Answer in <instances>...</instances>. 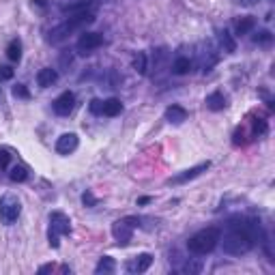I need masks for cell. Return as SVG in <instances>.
<instances>
[{
	"instance_id": "cell-1",
	"label": "cell",
	"mask_w": 275,
	"mask_h": 275,
	"mask_svg": "<svg viewBox=\"0 0 275 275\" xmlns=\"http://www.w3.org/2000/svg\"><path fill=\"white\" fill-rule=\"evenodd\" d=\"M258 230L260 226L256 219H247L245 224H230V230L224 234L222 247L230 256H243L258 243Z\"/></svg>"
},
{
	"instance_id": "cell-2",
	"label": "cell",
	"mask_w": 275,
	"mask_h": 275,
	"mask_svg": "<svg viewBox=\"0 0 275 275\" xmlns=\"http://www.w3.org/2000/svg\"><path fill=\"white\" fill-rule=\"evenodd\" d=\"M95 22V13H90V11H82V13H73L69 15L65 22L58 24L56 28H52L50 30V43H62L65 39H69V37L80 30V28H84V26L88 24H93Z\"/></svg>"
},
{
	"instance_id": "cell-3",
	"label": "cell",
	"mask_w": 275,
	"mask_h": 275,
	"mask_svg": "<svg viewBox=\"0 0 275 275\" xmlns=\"http://www.w3.org/2000/svg\"><path fill=\"white\" fill-rule=\"evenodd\" d=\"M219 239H222V230H219L217 226H209L204 230H200L191 236L187 241V250L196 256H207L219 245Z\"/></svg>"
},
{
	"instance_id": "cell-4",
	"label": "cell",
	"mask_w": 275,
	"mask_h": 275,
	"mask_svg": "<svg viewBox=\"0 0 275 275\" xmlns=\"http://www.w3.org/2000/svg\"><path fill=\"white\" fill-rule=\"evenodd\" d=\"M62 234H71V219L62 213V211H52L50 213V230H48V241L50 247H56L60 245V236Z\"/></svg>"
},
{
	"instance_id": "cell-5",
	"label": "cell",
	"mask_w": 275,
	"mask_h": 275,
	"mask_svg": "<svg viewBox=\"0 0 275 275\" xmlns=\"http://www.w3.org/2000/svg\"><path fill=\"white\" fill-rule=\"evenodd\" d=\"M20 213H22V202L13 194H7L0 198V219H3V224L11 226L13 222H17Z\"/></svg>"
},
{
	"instance_id": "cell-6",
	"label": "cell",
	"mask_w": 275,
	"mask_h": 275,
	"mask_svg": "<svg viewBox=\"0 0 275 275\" xmlns=\"http://www.w3.org/2000/svg\"><path fill=\"white\" fill-rule=\"evenodd\" d=\"M104 45V35H99V32H84L78 39V52L80 54H90V52H95L97 48H101Z\"/></svg>"
},
{
	"instance_id": "cell-7",
	"label": "cell",
	"mask_w": 275,
	"mask_h": 275,
	"mask_svg": "<svg viewBox=\"0 0 275 275\" xmlns=\"http://www.w3.org/2000/svg\"><path fill=\"white\" fill-rule=\"evenodd\" d=\"M73 106H76V95H73L71 90H65V93L58 95L56 101H54V112L58 116H69L73 112Z\"/></svg>"
},
{
	"instance_id": "cell-8",
	"label": "cell",
	"mask_w": 275,
	"mask_h": 275,
	"mask_svg": "<svg viewBox=\"0 0 275 275\" xmlns=\"http://www.w3.org/2000/svg\"><path fill=\"white\" fill-rule=\"evenodd\" d=\"M209 168H211V161H202V163H198V166L189 168V170H185V172H181V174H177V177H172L168 183H174V185H181V183H187V181H191V179L200 177V174L207 172Z\"/></svg>"
},
{
	"instance_id": "cell-9",
	"label": "cell",
	"mask_w": 275,
	"mask_h": 275,
	"mask_svg": "<svg viewBox=\"0 0 275 275\" xmlns=\"http://www.w3.org/2000/svg\"><path fill=\"white\" fill-rule=\"evenodd\" d=\"M112 234L118 241V245H127L131 241V236H133V228L127 224L125 219H118V222H114V226H112Z\"/></svg>"
},
{
	"instance_id": "cell-10",
	"label": "cell",
	"mask_w": 275,
	"mask_h": 275,
	"mask_svg": "<svg viewBox=\"0 0 275 275\" xmlns=\"http://www.w3.org/2000/svg\"><path fill=\"white\" fill-rule=\"evenodd\" d=\"M78 144H80V140H78L76 133H62L56 140V153L58 155H71L78 149Z\"/></svg>"
},
{
	"instance_id": "cell-11",
	"label": "cell",
	"mask_w": 275,
	"mask_h": 275,
	"mask_svg": "<svg viewBox=\"0 0 275 275\" xmlns=\"http://www.w3.org/2000/svg\"><path fill=\"white\" fill-rule=\"evenodd\" d=\"M151 264H153V256L151 254H140V256H135L133 260L127 262L125 269H127V273H144V271H149Z\"/></svg>"
},
{
	"instance_id": "cell-12",
	"label": "cell",
	"mask_w": 275,
	"mask_h": 275,
	"mask_svg": "<svg viewBox=\"0 0 275 275\" xmlns=\"http://www.w3.org/2000/svg\"><path fill=\"white\" fill-rule=\"evenodd\" d=\"M58 82V71L52 69V67H45L41 69L39 73H37V84H39L41 88H50Z\"/></svg>"
},
{
	"instance_id": "cell-13",
	"label": "cell",
	"mask_w": 275,
	"mask_h": 275,
	"mask_svg": "<svg viewBox=\"0 0 275 275\" xmlns=\"http://www.w3.org/2000/svg\"><path fill=\"white\" fill-rule=\"evenodd\" d=\"M166 121L172 123V125H181L187 121V110L181 108V106H170L166 110Z\"/></svg>"
},
{
	"instance_id": "cell-14",
	"label": "cell",
	"mask_w": 275,
	"mask_h": 275,
	"mask_svg": "<svg viewBox=\"0 0 275 275\" xmlns=\"http://www.w3.org/2000/svg\"><path fill=\"white\" fill-rule=\"evenodd\" d=\"M226 106H228L226 97H224V93H219V90H215V93H211L207 97V108L211 110V112H222Z\"/></svg>"
},
{
	"instance_id": "cell-15",
	"label": "cell",
	"mask_w": 275,
	"mask_h": 275,
	"mask_svg": "<svg viewBox=\"0 0 275 275\" xmlns=\"http://www.w3.org/2000/svg\"><path fill=\"white\" fill-rule=\"evenodd\" d=\"M123 112V104H121V99H116V97H112V99H108V101H104V110H101V114L104 116H118Z\"/></svg>"
},
{
	"instance_id": "cell-16",
	"label": "cell",
	"mask_w": 275,
	"mask_h": 275,
	"mask_svg": "<svg viewBox=\"0 0 275 275\" xmlns=\"http://www.w3.org/2000/svg\"><path fill=\"white\" fill-rule=\"evenodd\" d=\"M254 26H256L254 17H252V15H245V17H241V20L234 24V32L239 35V37H241V35H247V32L254 30Z\"/></svg>"
},
{
	"instance_id": "cell-17",
	"label": "cell",
	"mask_w": 275,
	"mask_h": 275,
	"mask_svg": "<svg viewBox=\"0 0 275 275\" xmlns=\"http://www.w3.org/2000/svg\"><path fill=\"white\" fill-rule=\"evenodd\" d=\"M7 58L13 60V62H20L22 60V41L20 39L9 41V45H7Z\"/></svg>"
},
{
	"instance_id": "cell-18",
	"label": "cell",
	"mask_w": 275,
	"mask_h": 275,
	"mask_svg": "<svg viewBox=\"0 0 275 275\" xmlns=\"http://www.w3.org/2000/svg\"><path fill=\"white\" fill-rule=\"evenodd\" d=\"M191 71V60L187 56H179L174 58L172 62V73H177V76H185V73Z\"/></svg>"
},
{
	"instance_id": "cell-19",
	"label": "cell",
	"mask_w": 275,
	"mask_h": 275,
	"mask_svg": "<svg viewBox=\"0 0 275 275\" xmlns=\"http://www.w3.org/2000/svg\"><path fill=\"white\" fill-rule=\"evenodd\" d=\"M114 271H116V262L110 258V256H104V258L97 262V267H95L97 275H101V273H114Z\"/></svg>"
},
{
	"instance_id": "cell-20",
	"label": "cell",
	"mask_w": 275,
	"mask_h": 275,
	"mask_svg": "<svg viewBox=\"0 0 275 275\" xmlns=\"http://www.w3.org/2000/svg\"><path fill=\"white\" fill-rule=\"evenodd\" d=\"M133 69L140 73V76H146V71H149V58H146L144 52H138L133 56Z\"/></svg>"
},
{
	"instance_id": "cell-21",
	"label": "cell",
	"mask_w": 275,
	"mask_h": 275,
	"mask_svg": "<svg viewBox=\"0 0 275 275\" xmlns=\"http://www.w3.org/2000/svg\"><path fill=\"white\" fill-rule=\"evenodd\" d=\"M219 43H222V48H224L228 54L236 52V43H234V39L230 37V32H228V30H219Z\"/></svg>"
},
{
	"instance_id": "cell-22",
	"label": "cell",
	"mask_w": 275,
	"mask_h": 275,
	"mask_svg": "<svg viewBox=\"0 0 275 275\" xmlns=\"http://www.w3.org/2000/svg\"><path fill=\"white\" fill-rule=\"evenodd\" d=\"M9 179L13 183H24L28 179V170H26V166H13L11 172H9Z\"/></svg>"
},
{
	"instance_id": "cell-23",
	"label": "cell",
	"mask_w": 275,
	"mask_h": 275,
	"mask_svg": "<svg viewBox=\"0 0 275 275\" xmlns=\"http://www.w3.org/2000/svg\"><path fill=\"white\" fill-rule=\"evenodd\" d=\"M273 41V35L269 30H260L258 35L254 37V43H258V45H269Z\"/></svg>"
},
{
	"instance_id": "cell-24",
	"label": "cell",
	"mask_w": 275,
	"mask_h": 275,
	"mask_svg": "<svg viewBox=\"0 0 275 275\" xmlns=\"http://www.w3.org/2000/svg\"><path fill=\"white\" fill-rule=\"evenodd\" d=\"M97 202H99V200L93 196V191L86 189L84 194H82V204H84V207H88V209H90V207H97Z\"/></svg>"
},
{
	"instance_id": "cell-25",
	"label": "cell",
	"mask_w": 275,
	"mask_h": 275,
	"mask_svg": "<svg viewBox=\"0 0 275 275\" xmlns=\"http://www.w3.org/2000/svg\"><path fill=\"white\" fill-rule=\"evenodd\" d=\"M13 95H15L17 99H30L28 88H26L24 84H15V86H13Z\"/></svg>"
},
{
	"instance_id": "cell-26",
	"label": "cell",
	"mask_w": 275,
	"mask_h": 275,
	"mask_svg": "<svg viewBox=\"0 0 275 275\" xmlns=\"http://www.w3.org/2000/svg\"><path fill=\"white\" fill-rule=\"evenodd\" d=\"M88 110L93 114H101V110H104V101H99V99H93L90 101V106H88Z\"/></svg>"
},
{
	"instance_id": "cell-27",
	"label": "cell",
	"mask_w": 275,
	"mask_h": 275,
	"mask_svg": "<svg viewBox=\"0 0 275 275\" xmlns=\"http://www.w3.org/2000/svg\"><path fill=\"white\" fill-rule=\"evenodd\" d=\"M267 131V123L262 121V118H256L254 121V133H264Z\"/></svg>"
},
{
	"instance_id": "cell-28",
	"label": "cell",
	"mask_w": 275,
	"mask_h": 275,
	"mask_svg": "<svg viewBox=\"0 0 275 275\" xmlns=\"http://www.w3.org/2000/svg\"><path fill=\"white\" fill-rule=\"evenodd\" d=\"M9 161H11V155H9V151H0V168H9Z\"/></svg>"
},
{
	"instance_id": "cell-29",
	"label": "cell",
	"mask_w": 275,
	"mask_h": 275,
	"mask_svg": "<svg viewBox=\"0 0 275 275\" xmlns=\"http://www.w3.org/2000/svg\"><path fill=\"white\" fill-rule=\"evenodd\" d=\"M11 78H13V69L11 67H7V65L0 67V80H11Z\"/></svg>"
},
{
	"instance_id": "cell-30",
	"label": "cell",
	"mask_w": 275,
	"mask_h": 275,
	"mask_svg": "<svg viewBox=\"0 0 275 275\" xmlns=\"http://www.w3.org/2000/svg\"><path fill=\"white\" fill-rule=\"evenodd\" d=\"M185 271L187 273H200V271H202V264H200V262H187Z\"/></svg>"
},
{
	"instance_id": "cell-31",
	"label": "cell",
	"mask_w": 275,
	"mask_h": 275,
	"mask_svg": "<svg viewBox=\"0 0 275 275\" xmlns=\"http://www.w3.org/2000/svg\"><path fill=\"white\" fill-rule=\"evenodd\" d=\"M50 271H54V264H52V262H50V264H43V267H39V271H37V273L43 275V273H50Z\"/></svg>"
},
{
	"instance_id": "cell-32",
	"label": "cell",
	"mask_w": 275,
	"mask_h": 275,
	"mask_svg": "<svg viewBox=\"0 0 275 275\" xmlns=\"http://www.w3.org/2000/svg\"><path fill=\"white\" fill-rule=\"evenodd\" d=\"M125 219V222L127 224H129L131 228H135V226H140V219H138V217H123Z\"/></svg>"
},
{
	"instance_id": "cell-33",
	"label": "cell",
	"mask_w": 275,
	"mask_h": 275,
	"mask_svg": "<svg viewBox=\"0 0 275 275\" xmlns=\"http://www.w3.org/2000/svg\"><path fill=\"white\" fill-rule=\"evenodd\" d=\"M236 3L243 5V7H254L256 3H258V0H236Z\"/></svg>"
},
{
	"instance_id": "cell-34",
	"label": "cell",
	"mask_w": 275,
	"mask_h": 275,
	"mask_svg": "<svg viewBox=\"0 0 275 275\" xmlns=\"http://www.w3.org/2000/svg\"><path fill=\"white\" fill-rule=\"evenodd\" d=\"M149 202H151V198H149V196H144V198L138 200V204H149Z\"/></svg>"
},
{
	"instance_id": "cell-35",
	"label": "cell",
	"mask_w": 275,
	"mask_h": 275,
	"mask_svg": "<svg viewBox=\"0 0 275 275\" xmlns=\"http://www.w3.org/2000/svg\"><path fill=\"white\" fill-rule=\"evenodd\" d=\"M35 5L37 7H45V5H48V0H35Z\"/></svg>"
}]
</instances>
